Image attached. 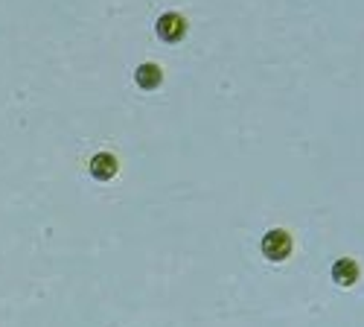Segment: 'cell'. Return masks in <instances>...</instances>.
<instances>
[{
	"label": "cell",
	"instance_id": "obj_1",
	"mask_svg": "<svg viewBox=\"0 0 364 327\" xmlns=\"http://www.w3.org/2000/svg\"><path fill=\"white\" fill-rule=\"evenodd\" d=\"M259 249H262V254H265L271 263H283V260L291 254V249H294L291 234L283 231V228H271V231L262 237Z\"/></svg>",
	"mask_w": 364,
	"mask_h": 327
},
{
	"label": "cell",
	"instance_id": "obj_2",
	"mask_svg": "<svg viewBox=\"0 0 364 327\" xmlns=\"http://www.w3.org/2000/svg\"><path fill=\"white\" fill-rule=\"evenodd\" d=\"M155 29H158V36L166 44H175V41H181L187 36V21H184V15H178V12H166V15L158 18Z\"/></svg>",
	"mask_w": 364,
	"mask_h": 327
},
{
	"label": "cell",
	"instance_id": "obj_3",
	"mask_svg": "<svg viewBox=\"0 0 364 327\" xmlns=\"http://www.w3.org/2000/svg\"><path fill=\"white\" fill-rule=\"evenodd\" d=\"M361 269H358V263L353 257H338L336 263H332V281H336L338 286H355Z\"/></svg>",
	"mask_w": 364,
	"mask_h": 327
},
{
	"label": "cell",
	"instance_id": "obj_4",
	"mask_svg": "<svg viewBox=\"0 0 364 327\" xmlns=\"http://www.w3.org/2000/svg\"><path fill=\"white\" fill-rule=\"evenodd\" d=\"M90 175L94 178H100V182H111V178L117 175V158L111 155V152H97L94 158H90Z\"/></svg>",
	"mask_w": 364,
	"mask_h": 327
},
{
	"label": "cell",
	"instance_id": "obj_5",
	"mask_svg": "<svg viewBox=\"0 0 364 327\" xmlns=\"http://www.w3.org/2000/svg\"><path fill=\"white\" fill-rule=\"evenodd\" d=\"M134 79H137V85L143 88V91H155V88H161V82H164V71L158 65L146 62L134 71Z\"/></svg>",
	"mask_w": 364,
	"mask_h": 327
}]
</instances>
